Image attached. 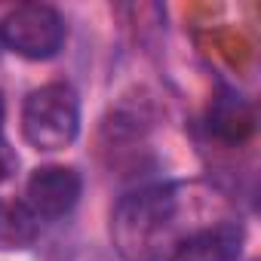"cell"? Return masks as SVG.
I'll list each match as a JSON object with an SVG mask.
<instances>
[{
    "label": "cell",
    "instance_id": "1",
    "mask_svg": "<svg viewBox=\"0 0 261 261\" xmlns=\"http://www.w3.org/2000/svg\"><path fill=\"white\" fill-rule=\"evenodd\" d=\"M237 206L212 185L166 181L126 194L111 212V240L126 261H175L209 224Z\"/></svg>",
    "mask_w": 261,
    "mask_h": 261
},
{
    "label": "cell",
    "instance_id": "4",
    "mask_svg": "<svg viewBox=\"0 0 261 261\" xmlns=\"http://www.w3.org/2000/svg\"><path fill=\"white\" fill-rule=\"evenodd\" d=\"M83 194V178L74 166H37L25 181V209L37 221H59L74 212Z\"/></svg>",
    "mask_w": 261,
    "mask_h": 261
},
{
    "label": "cell",
    "instance_id": "9",
    "mask_svg": "<svg viewBox=\"0 0 261 261\" xmlns=\"http://www.w3.org/2000/svg\"><path fill=\"white\" fill-rule=\"evenodd\" d=\"M4 123H7V101H4V92H0V142H4Z\"/></svg>",
    "mask_w": 261,
    "mask_h": 261
},
{
    "label": "cell",
    "instance_id": "3",
    "mask_svg": "<svg viewBox=\"0 0 261 261\" xmlns=\"http://www.w3.org/2000/svg\"><path fill=\"white\" fill-rule=\"evenodd\" d=\"M65 16L49 4H19L0 19V43L28 62H49L65 49Z\"/></svg>",
    "mask_w": 261,
    "mask_h": 261
},
{
    "label": "cell",
    "instance_id": "7",
    "mask_svg": "<svg viewBox=\"0 0 261 261\" xmlns=\"http://www.w3.org/2000/svg\"><path fill=\"white\" fill-rule=\"evenodd\" d=\"M40 221L25 209V203L0 200V249H28L37 240Z\"/></svg>",
    "mask_w": 261,
    "mask_h": 261
},
{
    "label": "cell",
    "instance_id": "8",
    "mask_svg": "<svg viewBox=\"0 0 261 261\" xmlns=\"http://www.w3.org/2000/svg\"><path fill=\"white\" fill-rule=\"evenodd\" d=\"M16 166H19V157L10 151L7 142H0V181H7V178L16 172Z\"/></svg>",
    "mask_w": 261,
    "mask_h": 261
},
{
    "label": "cell",
    "instance_id": "5",
    "mask_svg": "<svg viewBox=\"0 0 261 261\" xmlns=\"http://www.w3.org/2000/svg\"><path fill=\"white\" fill-rule=\"evenodd\" d=\"M243 246H246V221L240 218V212H233L200 230L178 252L175 261H240Z\"/></svg>",
    "mask_w": 261,
    "mask_h": 261
},
{
    "label": "cell",
    "instance_id": "2",
    "mask_svg": "<svg viewBox=\"0 0 261 261\" xmlns=\"http://www.w3.org/2000/svg\"><path fill=\"white\" fill-rule=\"evenodd\" d=\"M80 136V98L71 83H43L22 105V139L43 154L65 151Z\"/></svg>",
    "mask_w": 261,
    "mask_h": 261
},
{
    "label": "cell",
    "instance_id": "6",
    "mask_svg": "<svg viewBox=\"0 0 261 261\" xmlns=\"http://www.w3.org/2000/svg\"><path fill=\"white\" fill-rule=\"evenodd\" d=\"M209 133L224 145H246L255 136V108L233 89H221L206 114Z\"/></svg>",
    "mask_w": 261,
    "mask_h": 261
}]
</instances>
